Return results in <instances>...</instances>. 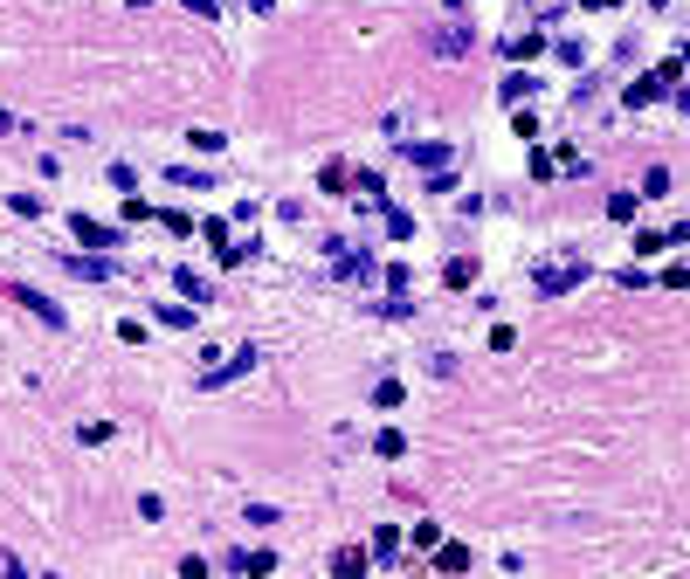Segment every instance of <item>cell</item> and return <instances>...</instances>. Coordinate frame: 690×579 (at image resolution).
I'll return each instance as SVG.
<instances>
[{"label":"cell","mask_w":690,"mask_h":579,"mask_svg":"<svg viewBox=\"0 0 690 579\" xmlns=\"http://www.w3.org/2000/svg\"><path fill=\"white\" fill-rule=\"evenodd\" d=\"M332 276H339V283H366V276H373V256L359 249V241H332Z\"/></svg>","instance_id":"6da1fadb"},{"label":"cell","mask_w":690,"mask_h":579,"mask_svg":"<svg viewBox=\"0 0 690 579\" xmlns=\"http://www.w3.org/2000/svg\"><path fill=\"white\" fill-rule=\"evenodd\" d=\"M7 297H14L21 311H35L42 324H49V331H70V317H62V304H49L42 290H28V283H7Z\"/></svg>","instance_id":"7a4b0ae2"},{"label":"cell","mask_w":690,"mask_h":579,"mask_svg":"<svg viewBox=\"0 0 690 579\" xmlns=\"http://www.w3.org/2000/svg\"><path fill=\"white\" fill-rule=\"evenodd\" d=\"M70 235L83 241V249H97V256H111V249H118V228H104V221H90V214H70Z\"/></svg>","instance_id":"3957f363"},{"label":"cell","mask_w":690,"mask_h":579,"mask_svg":"<svg viewBox=\"0 0 690 579\" xmlns=\"http://www.w3.org/2000/svg\"><path fill=\"white\" fill-rule=\"evenodd\" d=\"M242 372H256V345H242L228 366H208V372H201V387H208V394H214V387H235Z\"/></svg>","instance_id":"277c9868"},{"label":"cell","mask_w":690,"mask_h":579,"mask_svg":"<svg viewBox=\"0 0 690 579\" xmlns=\"http://www.w3.org/2000/svg\"><path fill=\"white\" fill-rule=\"evenodd\" d=\"M587 276V263H546L538 269V297H559V290H573Z\"/></svg>","instance_id":"5b68a950"},{"label":"cell","mask_w":690,"mask_h":579,"mask_svg":"<svg viewBox=\"0 0 690 579\" xmlns=\"http://www.w3.org/2000/svg\"><path fill=\"white\" fill-rule=\"evenodd\" d=\"M70 276H83V283H111V276H118V263L90 249V256H70Z\"/></svg>","instance_id":"8992f818"},{"label":"cell","mask_w":690,"mask_h":579,"mask_svg":"<svg viewBox=\"0 0 690 579\" xmlns=\"http://www.w3.org/2000/svg\"><path fill=\"white\" fill-rule=\"evenodd\" d=\"M470 42H477V35H470L463 21H456V28H435V35H428V49H435V55H449V62H456L463 49H470Z\"/></svg>","instance_id":"52a82bcc"},{"label":"cell","mask_w":690,"mask_h":579,"mask_svg":"<svg viewBox=\"0 0 690 579\" xmlns=\"http://www.w3.org/2000/svg\"><path fill=\"white\" fill-rule=\"evenodd\" d=\"M400 159H407V166H428V173H442V166H449V145H400Z\"/></svg>","instance_id":"ba28073f"},{"label":"cell","mask_w":690,"mask_h":579,"mask_svg":"<svg viewBox=\"0 0 690 579\" xmlns=\"http://www.w3.org/2000/svg\"><path fill=\"white\" fill-rule=\"evenodd\" d=\"M663 90H669L663 77H642V83H628V90H621V104H628V110H642V104H656Z\"/></svg>","instance_id":"9c48e42d"},{"label":"cell","mask_w":690,"mask_h":579,"mask_svg":"<svg viewBox=\"0 0 690 579\" xmlns=\"http://www.w3.org/2000/svg\"><path fill=\"white\" fill-rule=\"evenodd\" d=\"M152 324H166V331H193V311H186V304H152Z\"/></svg>","instance_id":"30bf717a"},{"label":"cell","mask_w":690,"mask_h":579,"mask_svg":"<svg viewBox=\"0 0 690 579\" xmlns=\"http://www.w3.org/2000/svg\"><path fill=\"white\" fill-rule=\"evenodd\" d=\"M394 552H400V531L380 525V531H373V559H380V566H394Z\"/></svg>","instance_id":"8fae6325"},{"label":"cell","mask_w":690,"mask_h":579,"mask_svg":"<svg viewBox=\"0 0 690 579\" xmlns=\"http://www.w3.org/2000/svg\"><path fill=\"white\" fill-rule=\"evenodd\" d=\"M166 180L173 186H214V173L208 166H166Z\"/></svg>","instance_id":"7c38bea8"},{"label":"cell","mask_w":690,"mask_h":579,"mask_svg":"<svg viewBox=\"0 0 690 579\" xmlns=\"http://www.w3.org/2000/svg\"><path fill=\"white\" fill-rule=\"evenodd\" d=\"M380 221H387V235H394V241L415 235V214H407V208H380Z\"/></svg>","instance_id":"4fadbf2b"},{"label":"cell","mask_w":690,"mask_h":579,"mask_svg":"<svg viewBox=\"0 0 690 579\" xmlns=\"http://www.w3.org/2000/svg\"><path fill=\"white\" fill-rule=\"evenodd\" d=\"M470 276H477V263H470V256H449V269H442V283H449V290H470Z\"/></svg>","instance_id":"5bb4252c"},{"label":"cell","mask_w":690,"mask_h":579,"mask_svg":"<svg viewBox=\"0 0 690 579\" xmlns=\"http://www.w3.org/2000/svg\"><path fill=\"white\" fill-rule=\"evenodd\" d=\"M642 193H649V200H663V193H669V166H649V173H642Z\"/></svg>","instance_id":"9a60e30c"},{"label":"cell","mask_w":690,"mask_h":579,"mask_svg":"<svg viewBox=\"0 0 690 579\" xmlns=\"http://www.w3.org/2000/svg\"><path fill=\"white\" fill-rule=\"evenodd\" d=\"M373 448H380V455H387V462H394L400 448H407V435H400V428H380V435H373Z\"/></svg>","instance_id":"2e32d148"},{"label":"cell","mask_w":690,"mask_h":579,"mask_svg":"<svg viewBox=\"0 0 690 579\" xmlns=\"http://www.w3.org/2000/svg\"><path fill=\"white\" fill-rule=\"evenodd\" d=\"M463 566H470V552H463V545H442V552H435V573H463Z\"/></svg>","instance_id":"e0dca14e"},{"label":"cell","mask_w":690,"mask_h":579,"mask_svg":"<svg viewBox=\"0 0 690 579\" xmlns=\"http://www.w3.org/2000/svg\"><path fill=\"white\" fill-rule=\"evenodd\" d=\"M636 249H642V256H656V249H669V228H642V235H636Z\"/></svg>","instance_id":"ac0fdd59"},{"label":"cell","mask_w":690,"mask_h":579,"mask_svg":"<svg viewBox=\"0 0 690 579\" xmlns=\"http://www.w3.org/2000/svg\"><path fill=\"white\" fill-rule=\"evenodd\" d=\"M152 221H160V228H173V235H193V221H186L180 208H166V214H152Z\"/></svg>","instance_id":"d6986e66"},{"label":"cell","mask_w":690,"mask_h":579,"mask_svg":"<svg viewBox=\"0 0 690 579\" xmlns=\"http://www.w3.org/2000/svg\"><path fill=\"white\" fill-rule=\"evenodd\" d=\"M400 394H407L400 379H380V387H373V400H380V407H400Z\"/></svg>","instance_id":"ffe728a7"},{"label":"cell","mask_w":690,"mask_h":579,"mask_svg":"<svg viewBox=\"0 0 690 579\" xmlns=\"http://www.w3.org/2000/svg\"><path fill=\"white\" fill-rule=\"evenodd\" d=\"M180 290H186V297H201V304L214 297V283H208V276H186V269H180Z\"/></svg>","instance_id":"44dd1931"},{"label":"cell","mask_w":690,"mask_h":579,"mask_svg":"<svg viewBox=\"0 0 690 579\" xmlns=\"http://www.w3.org/2000/svg\"><path fill=\"white\" fill-rule=\"evenodd\" d=\"M180 7H186V14H201V21H208V14L221 7V0H180Z\"/></svg>","instance_id":"7402d4cb"},{"label":"cell","mask_w":690,"mask_h":579,"mask_svg":"<svg viewBox=\"0 0 690 579\" xmlns=\"http://www.w3.org/2000/svg\"><path fill=\"white\" fill-rule=\"evenodd\" d=\"M580 7H621V0H580Z\"/></svg>","instance_id":"603a6c76"},{"label":"cell","mask_w":690,"mask_h":579,"mask_svg":"<svg viewBox=\"0 0 690 579\" xmlns=\"http://www.w3.org/2000/svg\"><path fill=\"white\" fill-rule=\"evenodd\" d=\"M677 55H684V62H690V42H684V49H677Z\"/></svg>","instance_id":"cb8c5ba5"},{"label":"cell","mask_w":690,"mask_h":579,"mask_svg":"<svg viewBox=\"0 0 690 579\" xmlns=\"http://www.w3.org/2000/svg\"><path fill=\"white\" fill-rule=\"evenodd\" d=\"M132 7H152V0H132Z\"/></svg>","instance_id":"d4e9b609"},{"label":"cell","mask_w":690,"mask_h":579,"mask_svg":"<svg viewBox=\"0 0 690 579\" xmlns=\"http://www.w3.org/2000/svg\"><path fill=\"white\" fill-rule=\"evenodd\" d=\"M649 7H669V0H649Z\"/></svg>","instance_id":"484cf974"}]
</instances>
